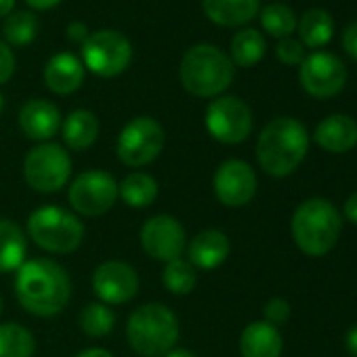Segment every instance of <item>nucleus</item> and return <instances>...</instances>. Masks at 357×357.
<instances>
[{
  "instance_id": "obj_1",
  "label": "nucleus",
  "mask_w": 357,
  "mask_h": 357,
  "mask_svg": "<svg viewBox=\"0 0 357 357\" xmlns=\"http://www.w3.org/2000/svg\"><path fill=\"white\" fill-rule=\"evenodd\" d=\"M15 298L34 317H55L70 305V273L53 259H30L15 271Z\"/></svg>"
},
{
  "instance_id": "obj_2",
  "label": "nucleus",
  "mask_w": 357,
  "mask_h": 357,
  "mask_svg": "<svg viewBox=\"0 0 357 357\" xmlns=\"http://www.w3.org/2000/svg\"><path fill=\"white\" fill-rule=\"evenodd\" d=\"M309 149V132L296 118H275L261 130L257 139V162L269 176H288L305 160Z\"/></svg>"
},
{
  "instance_id": "obj_3",
  "label": "nucleus",
  "mask_w": 357,
  "mask_h": 357,
  "mask_svg": "<svg viewBox=\"0 0 357 357\" xmlns=\"http://www.w3.org/2000/svg\"><path fill=\"white\" fill-rule=\"evenodd\" d=\"M236 66L229 55L215 45H194L178 66L181 86L198 99H217L234 82Z\"/></svg>"
},
{
  "instance_id": "obj_4",
  "label": "nucleus",
  "mask_w": 357,
  "mask_h": 357,
  "mask_svg": "<svg viewBox=\"0 0 357 357\" xmlns=\"http://www.w3.org/2000/svg\"><path fill=\"white\" fill-rule=\"evenodd\" d=\"M178 336V317L164 303L139 305L126 319V340L141 357H164L174 349Z\"/></svg>"
},
{
  "instance_id": "obj_5",
  "label": "nucleus",
  "mask_w": 357,
  "mask_h": 357,
  "mask_svg": "<svg viewBox=\"0 0 357 357\" xmlns=\"http://www.w3.org/2000/svg\"><path fill=\"white\" fill-rule=\"evenodd\" d=\"M292 240L307 257L328 255L342 231V217L330 200L309 198L301 202L290 221Z\"/></svg>"
},
{
  "instance_id": "obj_6",
  "label": "nucleus",
  "mask_w": 357,
  "mask_h": 357,
  "mask_svg": "<svg viewBox=\"0 0 357 357\" xmlns=\"http://www.w3.org/2000/svg\"><path fill=\"white\" fill-rule=\"evenodd\" d=\"M28 238L45 252L70 255L84 242L86 227L78 215L61 206H40L28 217Z\"/></svg>"
},
{
  "instance_id": "obj_7",
  "label": "nucleus",
  "mask_w": 357,
  "mask_h": 357,
  "mask_svg": "<svg viewBox=\"0 0 357 357\" xmlns=\"http://www.w3.org/2000/svg\"><path fill=\"white\" fill-rule=\"evenodd\" d=\"M72 166V155L61 143H36L24 158V178L38 194H57L70 183Z\"/></svg>"
},
{
  "instance_id": "obj_8",
  "label": "nucleus",
  "mask_w": 357,
  "mask_h": 357,
  "mask_svg": "<svg viewBox=\"0 0 357 357\" xmlns=\"http://www.w3.org/2000/svg\"><path fill=\"white\" fill-rule=\"evenodd\" d=\"M164 145V126L151 116H137L122 126L116 139V155L128 168H143L160 158Z\"/></svg>"
},
{
  "instance_id": "obj_9",
  "label": "nucleus",
  "mask_w": 357,
  "mask_h": 357,
  "mask_svg": "<svg viewBox=\"0 0 357 357\" xmlns=\"http://www.w3.org/2000/svg\"><path fill=\"white\" fill-rule=\"evenodd\" d=\"M118 198V181L114 178V174L101 168L80 172L68 190V202L72 211L86 219L107 215L116 206Z\"/></svg>"
},
{
  "instance_id": "obj_10",
  "label": "nucleus",
  "mask_w": 357,
  "mask_h": 357,
  "mask_svg": "<svg viewBox=\"0 0 357 357\" xmlns=\"http://www.w3.org/2000/svg\"><path fill=\"white\" fill-rule=\"evenodd\" d=\"M80 61L99 78H116L130 66L132 45L116 30H99L84 40Z\"/></svg>"
},
{
  "instance_id": "obj_11",
  "label": "nucleus",
  "mask_w": 357,
  "mask_h": 357,
  "mask_svg": "<svg viewBox=\"0 0 357 357\" xmlns=\"http://www.w3.org/2000/svg\"><path fill=\"white\" fill-rule=\"evenodd\" d=\"M208 135L223 145L244 143L252 132V109L250 105L234 95H221L213 99L204 114Z\"/></svg>"
},
{
  "instance_id": "obj_12",
  "label": "nucleus",
  "mask_w": 357,
  "mask_h": 357,
  "mask_svg": "<svg viewBox=\"0 0 357 357\" xmlns=\"http://www.w3.org/2000/svg\"><path fill=\"white\" fill-rule=\"evenodd\" d=\"M143 252L160 263L181 259L188 248V231L183 223L172 215L149 217L139 234Z\"/></svg>"
},
{
  "instance_id": "obj_13",
  "label": "nucleus",
  "mask_w": 357,
  "mask_h": 357,
  "mask_svg": "<svg viewBox=\"0 0 357 357\" xmlns=\"http://www.w3.org/2000/svg\"><path fill=\"white\" fill-rule=\"evenodd\" d=\"M298 68L301 86L315 99L336 97L347 84V68L342 59L334 53L315 51L311 55H305Z\"/></svg>"
},
{
  "instance_id": "obj_14",
  "label": "nucleus",
  "mask_w": 357,
  "mask_h": 357,
  "mask_svg": "<svg viewBox=\"0 0 357 357\" xmlns=\"http://www.w3.org/2000/svg\"><path fill=\"white\" fill-rule=\"evenodd\" d=\"M255 168L240 158H229L221 162L213 176V192L217 200L227 208H242L252 202L257 194Z\"/></svg>"
},
{
  "instance_id": "obj_15",
  "label": "nucleus",
  "mask_w": 357,
  "mask_h": 357,
  "mask_svg": "<svg viewBox=\"0 0 357 357\" xmlns=\"http://www.w3.org/2000/svg\"><path fill=\"white\" fill-rule=\"evenodd\" d=\"M93 292L105 305H126L139 294V273L126 261H103L95 267Z\"/></svg>"
},
{
  "instance_id": "obj_16",
  "label": "nucleus",
  "mask_w": 357,
  "mask_h": 357,
  "mask_svg": "<svg viewBox=\"0 0 357 357\" xmlns=\"http://www.w3.org/2000/svg\"><path fill=\"white\" fill-rule=\"evenodd\" d=\"M22 132L36 143L53 141V137L61 130V112L49 99H30L22 105L17 116Z\"/></svg>"
},
{
  "instance_id": "obj_17",
  "label": "nucleus",
  "mask_w": 357,
  "mask_h": 357,
  "mask_svg": "<svg viewBox=\"0 0 357 357\" xmlns=\"http://www.w3.org/2000/svg\"><path fill=\"white\" fill-rule=\"evenodd\" d=\"M185 250H188V261L196 269L215 271L227 261L231 252V244L221 229H204L190 240Z\"/></svg>"
},
{
  "instance_id": "obj_18",
  "label": "nucleus",
  "mask_w": 357,
  "mask_h": 357,
  "mask_svg": "<svg viewBox=\"0 0 357 357\" xmlns=\"http://www.w3.org/2000/svg\"><path fill=\"white\" fill-rule=\"evenodd\" d=\"M86 70L74 53H57L45 66V84L51 93L68 97L84 82Z\"/></svg>"
},
{
  "instance_id": "obj_19",
  "label": "nucleus",
  "mask_w": 357,
  "mask_h": 357,
  "mask_svg": "<svg viewBox=\"0 0 357 357\" xmlns=\"http://www.w3.org/2000/svg\"><path fill=\"white\" fill-rule=\"evenodd\" d=\"M313 139L330 153H344L357 145V122L347 114H332L317 124Z\"/></svg>"
},
{
  "instance_id": "obj_20",
  "label": "nucleus",
  "mask_w": 357,
  "mask_h": 357,
  "mask_svg": "<svg viewBox=\"0 0 357 357\" xmlns=\"http://www.w3.org/2000/svg\"><path fill=\"white\" fill-rule=\"evenodd\" d=\"M284 349L282 334L265 319L248 324L240 334L242 357H280Z\"/></svg>"
},
{
  "instance_id": "obj_21",
  "label": "nucleus",
  "mask_w": 357,
  "mask_h": 357,
  "mask_svg": "<svg viewBox=\"0 0 357 357\" xmlns=\"http://www.w3.org/2000/svg\"><path fill=\"white\" fill-rule=\"evenodd\" d=\"M202 11L221 28H238L259 15L261 0H202Z\"/></svg>"
},
{
  "instance_id": "obj_22",
  "label": "nucleus",
  "mask_w": 357,
  "mask_h": 357,
  "mask_svg": "<svg viewBox=\"0 0 357 357\" xmlns=\"http://www.w3.org/2000/svg\"><path fill=\"white\" fill-rule=\"evenodd\" d=\"M99 118L91 109H74L61 122L63 147L70 151H86L99 139Z\"/></svg>"
},
{
  "instance_id": "obj_23",
  "label": "nucleus",
  "mask_w": 357,
  "mask_h": 357,
  "mask_svg": "<svg viewBox=\"0 0 357 357\" xmlns=\"http://www.w3.org/2000/svg\"><path fill=\"white\" fill-rule=\"evenodd\" d=\"M28 238L24 229L7 217H0V273L17 271L26 263Z\"/></svg>"
},
{
  "instance_id": "obj_24",
  "label": "nucleus",
  "mask_w": 357,
  "mask_h": 357,
  "mask_svg": "<svg viewBox=\"0 0 357 357\" xmlns=\"http://www.w3.org/2000/svg\"><path fill=\"white\" fill-rule=\"evenodd\" d=\"M158 192H160V188H158L155 176H151L149 172H143V170L128 172L118 183L120 200L128 208H137V211L151 206L158 198Z\"/></svg>"
},
{
  "instance_id": "obj_25",
  "label": "nucleus",
  "mask_w": 357,
  "mask_h": 357,
  "mask_svg": "<svg viewBox=\"0 0 357 357\" xmlns=\"http://www.w3.org/2000/svg\"><path fill=\"white\" fill-rule=\"evenodd\" d=\"M298 38L303 47L321 49L334 36V20L326 9H309L296 24Z\"/></svg>"
},
{
  "instance_id": "obj_26",
  "label": "nucleus",
  "mask_w": 357,
  "mask_h": 357,
  "mask_svg": "<svg viewBox=\"0 0 357 357\" xmlns=\"http://www.w3.org/2000/svg\"><path fill=\"white\" fill-rule=\"evenodd\" d=\"M267 53L265 36L255 28H244L231 38V63L238 68H255Z\"/></svg>"
},
{
  "instance_id": "obj_27",
  "label": "nucleus",
  "mask_w": 357,
  "mask_h": 357,
  "mask_svg": "<svg viewBox=\"0 0 357 357\" xmlns=\"http://www.w3.org/2000/svg\"><path fill=\"white\" fill-rule=\"evenodd\" d=\"M36 338L30 328L5 321L0 324V357H34Z\"/></svg>"
},
{
  "instance_id": "obj_28",
  "label": "nucleus",
  "mask_w": 357,
  "mask_h": 357,
  "mask_svg": "<svg viewBox=\"0 0 357 357\" xmlns=\"http://www.w3.org/2000/svg\"><path fill=\"white\" fill-rule=\"evenodd\" d=\"M162 284L170 294H176V296L192 294L198 286V269L183 257L174 259L170 263H164Z\"/></svg>"
},
{
  "instance_id": "obj_29",
  "label": "nucleus",
  "mask_w": 357,
  "mask_h": 357,
  "mask_svg": "<svg viewBox=\"0 0 357 357\" xmlns=\"http://www.w3.org/2000/svg\"><path fill=\"white\" fill-rule=\"evenodd\" d=\"M78 326L86 336L103 338V336L112 334V330L116 326V313L112 311L109 305H105L101 301H95V303H89V305H84L80 309Z\"/></svg>"
},
{
  "instance_id": "obj_30",
  "label": "nucleus",
  "mask_w": 357,
  "mask_h": 357,
  "mask_svg": "<svg viewBox=\"0 0 357 357\" xmlns=\"http://www.w3.org/2000/svg\"><path fill=\"white\" fill-rule=\"evenodd\" d=\"M40 22L32 11H13L3 26V36L9 47H28L38 36Z\"/></svg>"
},
{
  "instance_id": "obj_31",
  "label": "nucleus",
  "mask_w": 357,
  "mask_h": 357,
  "mask_svg": "<svg viewBox=\"0 0 357 357\" xmlns=\"http://www.w3.org/2000/svg\"><path fill=\"white\" fill-rule=\"evenodd\" d=\"M261 26L269 36L278 40L290 38V34L296 30V15L288 5H267L261 11Z\"/></svg>"
},
{
  "instance_id": "obj_32",
  "label": "nucleus",
  "mask_w": 357,
  "mask_h": 357,
  "mask_svg": "<svg viewBox=\"0 0 357 357\" xmlns=\"http://www.w3.org/2000/svg\"><path fill=\"white\" fill-rule=\"evenodd\" d=\"M275 55L284 66H301L305 59V47L301 45V40L294 38H282L275 45Z\"/></svg>"
},
{
  "instance_id": "obj_33",
  "label": "nucleus",
  "mask_w": 357,
  "mask_h": 357,
  "mask_svg": "<svg viewBox=\"0 0 357 357\" xmlns=\"http://www.w3.org/2000/svg\"><path fill=\"white\" fill-rule=\"evenodd\" d=\"M263 317L267 324H271L275 328L286 324L290 319V303L286 298H280V296L269 298L263 307Z\"/></svg>"
},
{
  "instance_id": "obj_34",
  "label": "nucleus",
  "mask_w": 357,
  "mask_h": 357,
  "mask_svg": "<svg viewBox=\"0 0 357 357\" xmlns=\"http://www.w3.org/2000/svg\"><path fill=\"white\" fill-rule=\"evenodd\" d=\"M15 74V55L7 43L0 40V84H7Z\"/></svg>"
},
{
  "instance_id": "obj_35",
  "label": "nucleus",
  "mask_w": 357,
  "mask_h": 357,
  "mask_svg": "<svg viewBox=\"0 0 357 357\" xmlns=\"http://www.w3.org/2000/svg\"><path fill=\"white\" fill-rule=\"evenodd\" d=\"M342 49L353 61H357V22H351L342 30Z\"/></svg>"
},
{
  "instance_id": "obj_36",
  "label": "nucleus",
  "mask_w": 357,
  "mask_h": 357,
  "mask_svg": "<svg viewBox=\"0 0 357 357\" xmlns=\"http://www.w3.org/2000/svg\"><path fill=\"white\" fill-rule=\"evenodd\" d=\"M66 36H68V40H72V43L82 47L84 40L91 36V32H89V26L84 22H70L68 28H66Z\"/></svg>"
},
{
  "instance_id": "obj_37",
  "label": "nucleus",
  "mask_w": 357,
  "mask_h": 357,
  "mask_svg": "<svg viewBox=\"0 0 357 357\" xmlns=\"http://www.w3.org/2000/svg\"><path fill=\"white\" fill-rule=\"evenodd\" d=\"M342 213H344L347 221H351L353 225H357V192L347 198V202L342 206Z\"/></svg>"
},
{
  "instance_id": "obj_38",
  "label": "nucleus",
  "mask_w": 357,
  "mask_h": 357,
  "mask_svg": "<svg viewBox=\"0 0 357 357\" xmlns=\"http://www.w3.org/2000/svg\"><path fill=\"white\" fill-rule=\"evenodd\" d=\"M61 0H26V5L34 11H49L53 7H57Z\"/></svg>"
},
{
  "instance_id": "obj_39",
  "label": "nucleus",
  "mask_w": 357,
  "mask_h": 357,
  "mask_svg": "<svg viewBox=\"0 0 357 357\" xmlns=\"http://www.w3.org/2000/svg\"><path fill=\"white\" fill-rule=\"evenodd\" d=\"M76 357H114V353L103 347H86Z\"/></svg>"
},
{
  "instance_id": "obj_40",
  "label": "nucleus",
  "mask_w": 357,
  "mask_h": 357,
  "mask_svg": "<svg viewBox=\"0 0 357 357\" xmlns=\"http://www.w3.org/2000/svg\"><path fill=\"white\" fill-rule=\"evenodd\" d=\"M344 344H347V351H349L353 357H357V326H353V328L347 332V336H344Z\"/></svg>"
},
{
  "instance_id": "obj_41",
  "label": "nucleus",
  "mask_w": 357,
  "mask_h": 357,
  "mask_svg": "<svg viewBox=\"0 0 357 357\" xmlns=\"http://www.w3.org/2000/svg\"><path fill=\"white\" fill-rule=\"evenodd\" d=\"M15 3L17 0H0V20L3 17H9L15 9Z\"/></svg>"
},
{
  "instance_id": "obj_42",
  "label": "nucleus",
  "mask_w": 357,
  "mask_h": 357,
  "mask_svg": "<svg viewBox=\"0 0 357 357\" xmlns=\"http://www.w3.org/2000/svg\"><path fill=\"white\" fill-rule=\"evenodd\" d=\"M164 357H196L194 355V351H190V349H170Z\"/></svg>"
},
{
  "instance_id": "obj_43",
  "label": "nucleus",
  "mask_w": 357,
  "mask_h": 357,
  "mask_svg": "<svg viewBox=\"0 0 357 357\" xmlns=\"http://www.w3.org/2000/svg\"><path fill=\"white\" fill-rule=\"evenodd\" d=\"M3 311H5V301H3V294H0V317H3Z\"/></svg>"
},
{
  "instance_id": "obj_44",
  "label": "nucleus",
  "mask_w": 357,
  "mask_h": 357,
  "mask_svg": "<svg viewBox=\"0 0 357 357\" xmlns=\"http://www.w3.org/2000/svg\"><path fill=\"white\" fill-rule=\"evenodd\" d=\"M3 107H5V97L0 95V112H3Z\"/></svg>"
}]
</instances>
